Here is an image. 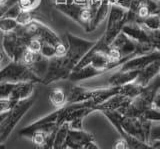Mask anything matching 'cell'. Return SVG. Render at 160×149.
Listing matches in <instances>:
<instances>
[{
  "mask_svg": "<svg viewBox=\"0 0 160 149\" xmlns=\"http://www.w3.org/2000/svg\"><path fill=\"white\" fill-rule=\"evenodd\" d=\"M160 110L150 107L146 109L139 117L149 122H160Z\"/></svg>",
  "mask_w": 160,
  "mask_h": 149,
  "instance_id": "cell-18",
  "label": "cell"
},
{
  "mask_svg": "<svg viewBox=\"0 0 160 149\" xmlns=\"http://www.w3.org/2000/svg\"><path fill=\"white\" fill-rule=\"evenodd\" d=\"M6 146H5V144H0V149H5Z\"/></svg>",
  "mask_w": 160,
  "mask_h": 149,
  "instance_id": "cell-27",
  "label": "cell"
},
{
  "mask_svg": "<svg viewBox=\"0 0 160 149\" xmlns=\"http://www.w3.org/2000/svg\"><path fill=\"white\" fill-rule=\"evenodd\" d=\"M17 102H15L9 98H2L0 99V113L3 112H8L15 104Z\"/></svg>",
  "mask_w": 160,
  "mask_h": 149,
  "instance_id": "cell-21",
  "label": "cell"
},
{
  "mask_svg": "<svg viewBox=\"0 0 160 149\" xmlns=\"http://www.w3.org/2000/svg\"><path fill=\"white\" fill-rule=\"evenodd\" d=\"M48 133H45L43 131H36L34 132L30 139L32 140V143L34 144L35 147H40L44 143L45 139H46V136H47Z\"/></svg>",
  "mask_w": 160,
  "mask_h": 149,
  "instance_id": "cell-20",
  "label": "cell"
},
{
  "mask_svg": "<svg viewBox=\"0 0 160 149\" xmlns=\"http://www.w3.org/2000/svg\"><path fill=\"white\" fill-rule=\"evenodd\" d=\"M35 100H36V95L33 94L27 99L18 101L10 109L7 116L0 123V144H4L5 141L9 138L22 117L33 106Z\"/></svg>",
  "mask_w": 160,
  "mask_h": 149,
  "instance_id": "cell-1",
  "label": "cell"
},
{
  "mask_svg": "<svg viewBox=\"0 0 160 149\" xmlns=\"http://www.w3.org/2000/svg\"><path fill=\"white\" fill-rule=\"evenodd\" d=\"M112 71L115 72L112 73L111 75H109L106 79V83L100 87H117V86H122L125 85V84L134 82L140 70L122 71L119 70V69H113Z\"/></svg>",
  "mask_w": 160,
  "mask_h": 149,
  "instance_id": "cell-8",
  "label": "cell"
},
{
  "mask_svg": "<svg viewBox=\"0 0 160 149\" xmlns=\"http://www.w3.org/2000/svg\"><path fill=\"white\" fill-rule=\"evenodd\" d=\"M49 101L51 104L57 108H61L67 104V95L65 88L63 87H56L52 89L49 93Z\"/></svg>",
  "mask_w": 160,
  "mask_h": 149,
  "instance_id": "cell-13",
  "label": "cell"
},
{
  "mask_svg": "<svg viewBox=\"0 0 160 149\" xmlns=\"http://www.w3.org/2000/svg\"><path fill=\"white\" fill-rule=\"evenodd\" d=\"M102 114L108 119L109 122L112 124L113 127L116 129V131L120 134V136H121V134L123 133V130H122V128H121V125H120V123H121L122 117H123L122 114L120 113L119 111H117V110L103 112Z\"/></svg>",
  "mask_w": 160,
  "mask_h": 149,
  "instance_id": "cell-15",
  "label": "cell"
},
{
  "mask_svg": "<svg viewBox=\"0 0 160 149\" xmlns=\"http://www.w3.org/2000/svg\"><path fill=\"white\" fill-rule=\"evenodd\" d=\"M69 130L68 123H62L59 125L55 131L54 141H53V149H64L65 143H66L67 133Z\"/></svg>",
  "mask_w": 160,
  "mask_h": 149,
  "instance_id": "cell-14",
  "label": "cell"
},
{
  "mask_svg": "<svg viewBox=\"0 0 160 149\" xmlns=\"http://www.w3.org/2000/svg\"><path fill=\"white\" fill-rule=\"evenodd\" d=\"M108 20L105 33L102 36L103 42L106 46L111 43L115 37L121 32L123 25L126 23L127 18V10L119 7L117 5H110L108 11Z\"/></svg>",
  "mask_w": 160,
  "mask_h": 149,
  "instance_id": "cell-4",
  "label": "cell"
},
{
  "mask_svg": "<svg viewBox=\"0 0 160 149\" xmlns=\"http://www.w3.org/2000/svg\"><path fill=\"white\" fill-rule=\"evenodd\" d=\"M35 149H40L39 147H35Z\"/></svg>",
  "mask_w": 160,
  "mask_h": 149,
  "instance_id": "cell-28",
  "label": "cell"
},
{
  "mask_svg": "<svg viewBox=\"0 0 160 149\" xmlns=\"http://www.w3.org/2000/svg\"><path fill=\"white\" fill-rule=\"evenodd\" d=\"M138 24L143 26L149 31H157L159 30V14H150L146 18L142 19Z\"/></svg>",
  "mask_w": 160,
  "mask_h": 149,
  "instance_id": "cell-16",
  "label": "cell"
},
{
  "mask_svg": "<svg viewBox=\"0 0 160 149\" xmlns=\"http://www.w3.org/2000/svg\"><path fill=\"white\" fill-rule=\"evenodd\" d=\"M35 84L36 83H34L32 81L17 82L16 86L13 89L9 99H11V100L15 102H18L20 100H24V99L29 98L30 96L33 95Z\"/></svg>",
  "mask_w": 160,
  "mask_h": 149,
  "instance_id": "cell-11",
  "label": "cell"
},
{
  "mask_svg": "<svg viewBox=\"0 0 160 149\" xmlns=\"http://www.w3.org/2000/svg\"><path fill=\"white\" fill-rule=\"evenodd\" d=\"M151 123L152 122L146 121L140 117L123 116L120 125L122 130L128 135L147 143Z\"/></svg>",
  "mask_w": 160,
  "mask_h": 149,
  "instance_id": "cell-5",
  "label": "cell"
},
{
  "mask_svg": "<svg viewBox=\"0 0 160 149\" xmlns=\"http://www.w3.org/2000/svg\"><path fill=\"white\" fill-rule=\"evenodd\" d=\"M59 112H60V108H57L56 110L48 114V115H45L35 122L29 124L26 127L22 128L21 130L18 131L19 136L30 138L32 134L36 131H43L45 133H50L51 131L55 130L58 127L57 120H58Z\"/></svg>",
  "mask_w": 160,
  "mask_h": 149,
  "instance_id": "cell-6",
  "label": "cell"
},
{
  "mask_svg": "<svg viewBox=\"0 0 160 149\" xmlns=\"http://www.w3.org/2000/svg\"><path fill=\"white\" fill-rule=\"evenodd\" d=\"M112 149H129V147L127 145V142L125 141V139L121 137L113 143Z\"/></svg>",
  "mask_w": 160,
  "mask_h": 149,
  "instance_id": "cell-24",
  "label": "cell"
},
{
  "mask_svg": "<svg viewBox=\"0 0 160 149\" xmlns=\"http://www.w3.org/2000/svg\"><path fill=\"white\" fill-rule=\"evenodd\" d=\"M82 149H100V147L97 145V143H95V141L93 140L85 144L82 147Z\"/></svg>",
  "mask_w": 160,
  "mask_h": 149,
  "instance_id": "cell-26",
  "label": "cell"
},
{
  "mask_svg": "<svg viewBox=\"0 0 160 149\" xmlns=\"http://www.w3.org/2000/svg\"><path fill=\"white\" fill-rule=\"evenodd\" d=\"M160 59V52L158 50H154L152 52L140 54V55H135L128 60L121 64L119 67L115 69H119L122 71H130V70H141L142 68L147 66L153 61H156Z\"/></svg>",
  "mask_w": 160,
  "mask_h": 149,
  "instance_id": "cell-7",
  "label": "cell"
},
{
  "mask_svg": "<svg viewBox=\"0 0 160 149\" xmlns=\"http://www.w3.org/2000/svg\"><path fill=\"white\" fill-rule=\"evenodd\" d=\"M41 0H17V6L22 11H32L40 5Z\"/></svg>",
  "mask_w": 160,
  "mask_h": 149,
  "instance_id": "cell-19",
  "label": "cell"
},
{
  "mask_svg": "<svg viewBox=\"0 0 160 149\" xmlns=\"http://www.w3.org/2000/svg\"><path fill=\"white\" fill-rule=\"evenodd\" d=\"M159 71H160V59L151 62L147 66L142 68L139 71L134 82L142 87H146L155 77L159 75Z\"/></svg>",
  "mask_w": 160,
  "mask_h": 149,
  "instance_id": "cell-10",
  "label": "cell"
},
{
  "mask_svg": "<svg viewBox=\"0 0 160 149\" xmlns=\"http://www.w3.org/2000/svg\"><path fill=\"white\" fill-rule=\"evenodd\" d=\"M22 81H32L34 83H40V80L30 71V69L20 62L10 61L6 65L0 68V83H17Z\"/></svg>",
  "mask_w": 160,
  "mask_h": 149,
  "instance_id": "cell-3",
  "label": "cell"
},
{
  "mask_svg": "<svg viewBox=\"0 0 160 149\" xmlns=\"http://www.w3.org/2000/svg\"><path fill=\"white\" fill-rule=\"evenodd\" d=\"M93 140V134L85 131L84 129H82V130H71V129H69L65 147L69 149H82L85 144Z\"/></svg>",
  "mask_w": 160,
  "mask_h": 149,
  "instance_id": "cell-9",
  "label": "cell"
},
{
  "mask_svg": "<svg viewBox=\"0 0 160 149\" xmlns=\"http://www.w3.org/2000/svg\"><path fill=\"white\" fill-rule=\"evenodd\" d=\"M66 39L68 45H67L66 53L63 56V61L67 70L69 72H71L73 70V68L77 65L80 59L96 43V40L95 41L86 40V39L80 38L68 32L66 33Z\"/></svg>",
  "mask_w": 160,
  "mask_h": 149,
  "instance_id": "cell-2",
  "label": "cell"
},
{
  "mask_svg": "<svg viewBox=\"0 0 160 149\" xmlns=\"http://www.w3.org/2000/svg\"><path fill=\"white\" fill-rule=\"evenodd\" d=\"M41 48V42L37 38H31L26 43V49L32 52H39Z\"/></svg>",
  "mask_w": 160,
  "mask_h": 149,
  "instance_id": "cell-22",
  "label": "cell"
},
{
  "mask_svg": "<svg viewBox=\"0 0 160 149\" xmlns=\"http://www.w3.org/2000/svg\"><path fill=\"white\" fill-rule=\"evenodd\" d=\"M127 97H125L121 94H116L111 97H109L102 103L98 104L94 107V111H99V112H107V111H114L118 110L121 107L124 102L126 101Z\"/></svg>",
  "mask_w": 160,
  "mask_h": 149,
  "instance_id": "cell-12",
  "label": "cell"
},
{
  "mask_svg": "<svg viewBox=\"0 0 160 149\" xmlns=\"http://www.w3.org/2000/svg\"><path fill=\"white\" fill-rule=\"evenodd\" d=\"M10 61H11V60L8 58V56L5 54V52L0 49V68H1L2 66H4V65H6V64L9 63Z\"/></svg>",
  "mask_w": 160,
  "mask_h": 149,
  "instance_id": "cell-25",
  "label": "cell"
},
{
  "mask_svg": "<svg viewBox=\"0 0 160 149\" xmlns=\"http://www.w3.org/2000/svg\"><path fill=\"white\" fill-rule=\"evenodd\" d=\"M83 120H84V118L74 119V120H72L71 122L68 123L69 129H71V130H82L83 129Z\"/></svg>",
  "mask_w": 160,
  "mask_h": 149,
  "instance_id": "cell-23",
  "label": "cell"
},
{
  "mask_svg": "<svg viewBox=\"0 0 160 149\" xmlns=\"http://www.w3.org/2000/svg\"><path fill=\"white\" fill-rule=\"evenodd\" d=\"M17 27H19L18 23L13 18L1 17L0 18V31L4 34L13 32Z\"/></svg>",
  "mask_w": 160,
  "mask_h": 149,
  "instance_id": "cell-17",
  "label": "cell"
}]
</instances>
